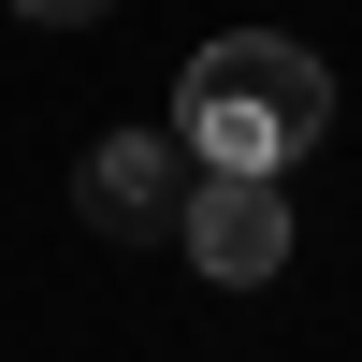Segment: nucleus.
<instances>
[{
  "label": "nucleus",
  "instance_id": "obj_2",
  "mask_svg": "<svg viewBox=\"0 0 362 362\" xmlns=\"http://www.w3.org/2000/svg\"><path fill=\"white\" fill-rule=\"evenodd\" d=\"M174 247H189L218 290L290 276V189H276V174H189V203H174Z\"/></svg>",
  "mask_w": 362,
  "mask_h": 362
},
{
  "label": "nucleus",
  "instance_id": "obj_3",
  "mask_svg": "<svg viewBox=\"0 0 362 362\" xmlns=\"http://www.w3.org/2000/svg\"><path fill=\"white\" fill-rule=\"evenodd\" d=\"M174 174H189V145H174V131H102V145L73 160V218L116 232V247H145V232H174V203H189Z\"/></svg>",
  "mask_w": 362,
  "mask_h": 362
},
{
  "label": "nucleus",
  "instance_id": "obj_4",
  "mask_svg": "<svg viewBox=\"0 0 362 362\" xmlns=\"http://www.w3.org/2000/svg\"><path fill=\"white\" fill-rule=\"evenodd\" d=\"M15 15H44V29H102L116 0H15Z\"/></svg>",
  "mask_w": 362,
  "mask_h": 362
},
{
  "label": "nucleus",
  "instance_id": "obj_1",
  "mask_svg": "<svg viewBox=\"0 0 362 362\" xmlns=\"http://www.w3.org/2000/svg\"><path fill=\"white\" fill-rule=\"evenodd\" d=\"M334 131V73H319L290 29H218V44L174 73V145L189 174H290Z\"/></svg>",
  "mask_w": 362,
  "mask_h": 362
}]
</instances>
